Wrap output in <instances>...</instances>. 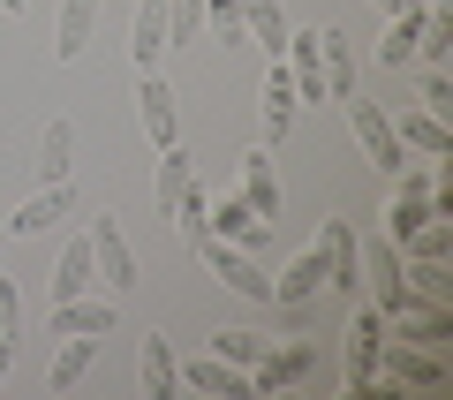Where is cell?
I'll list each match as a JSON object with an SVG mask.
<instances>
[{
	"label": "cell",
	"mask_w": 453,
	"mask_h": 400,
	"mask_svg": "<svg viewBox=\"0 0 453 400\" xmlns=\"http://www.w3.org/2000/svg\"><path fill=\"white\" fill-rule=\"evenodd\" d=\"M196 265H204L226 295H242V303H265V310H273V280H265V265H257L250 250H234V242H211V235H204V242H196Z\"/></svg>",
	"instance_id": "obj_1"
},
{
	"label": "cell",
	"mask_w": 453,
	"mask_h": 400,
	"mask_svg": "<svg viewBox=\"0 0 453 400\" xmlns=\"http://www.w3.org/2000/svg\"><path fill=\"white\" fill-rule=\"evenodd\" d=\"M340 106H348V128H356V144H363V159L378 166V174H401L408 166V151H401V136H393V113L386 106H371V98H340Z\"/></svg>",
	"instance_id": "obj_2"
},
{
	"label": "cell",
	"mask_w": 453,
	"mask_h": 400,
	"mask_svg": "<svg viewBox=\"0 0 453 400\" xmlns=\"http://www.w3.org/2000/svg\"><path fill=\"white\" fill-rule=\"evenodd\" d=\"M310 370H318V348H310V333H295L288 348H273V340H265V355L250 363V393H295Z\"/></svg>",
	"instance_id": "obj_3"
},
{
	"label": "cell",
	"mask_w": 453,
	"mask_h": 400,
	"mask_svg": "<svg viewBox=\"0 0 453 400\" xmlns=\"http://www.w3.org/2000/svg\"><path fill=\"white\" fill-rule=\"evenodd\" d=\"M91 265H98V280H106L113 295L121 288H136V250H129V235H121V219L113 212H91Z\"/></svg>",
	"instance_id": "obj_4"
},
{
	"label": "cell",
	"mask_w": 453,
	"mask_h": 400,
	"mask_svg": "<svg viewBox=\"0 0 453 400\" xmlns=\"http://www.w3.org/2000/svg\"><path fill=\"white\" fill-rule=\"evenodd\" d=\"M68 212H76V189H68V181H38V189L23 196V204L8 212V219H0V227H8V235H16V242H31V235H46L53 219H68Z\"/></svg>",
	"instance_id": "obj_5"
},
{
	"label": "cell",
	"mask_w": 453,
	"mask_h": 400,
	"mask_svg": "<svg viewBox=\"0 0 453 400\" xmlns=\"http://www.w3.org/2000/svg\"><path fill=\"white\" fill-rule=\"evenodd\" d=\"M318 257H325V288H333V295L363 288V257H356V227H348V219H325L318 227Z\"/></svg>",
	"instance_id": "obj_6"
},
{
	"label": "cell",
	"mask_w": 453,
	"mask_h": 400,
	"mask_svg": "<svg viewBox=\"0 0 453 400\" xmlns=\"http://www.w3.org/2000/svg\"><path fill=\"white\" fill-rule=\"evenodd\" d=\"M378 355H386V318L378 310H363L356 325H348V393H371V378H378Z\"/></svg>",
	"instance_id": "obj_7"
},
{
	"label": "cell",
	"mask_w": 453,
	"mask_h": 400,
	"mask_svg": "<svg viewBox=\"0 0 453 400\" xmlns=\"http://www.w3.org/2000/svg\"><path fill=\"white\" fill-rule=\"evenodd\" d=\"M136 121H144L151 151L181 144V121H174V91H166V76H159V68H144V83H136Z\"/></svg>",
	"instance_id": "obj_8"
},
{
	"label": "cell",
	"mask_w": 453,
	"mask_h": 400,
	"mask_svg": "<svg viewBox=\"0 0 453 400\" xmlns=\"http://www.w3.org/2000/svg\"><path fill=\"white\" fill-rule=\"evenodd\" d=\"M204 235H211V242H234V250H250V257H257L273 227H265L257 212L242 204V196H219V204H204Z\"/></svg>",
	"instance_id": "obj_9"
},
{
	"label": "cell",
	"mask_w": 453,
	"mask_h": 400,
	"mask_svg": "<svg viewBox=\"0 0 453 400\" xmlns=\"http://www.w3.org/2000/svg\"><path fill=\"white\" fill-rule=\"evenodd\" d=\"M91 363H98V333H61V348L46 363V393H76L91 378Z\"/></svg>",
	"instance_id": "obj_10"
},
{
	"label": "cell",
	"mask_w": 453,
	"mask_h": 400,
	"mask_svg": "<svg viewBox=\"0 0 453 400\" xmlns=\"http://www.w3.org/2000/svg\"><path fill=\"white\" fill-rule=\"evenodd\" d=\"M174 385H181V393L242 400V393H250V370H234V363H219V355H204V363H174Z\"/></svg>",
	"instance_id": "obj_11"
},
{
	"label": "cell",
	"mask_w": 453,
	"mask_h": 400,
	"mask_svg": "<svg viewBox=\"0 0 453 400\" xmlns=\"http://www.w3.org/2000/svg\"><path fill=\"white\" fill-rule=\"evenodd\" d=\"M393 340H401V348H431V355H446V340H453L446 303H416V310H401V318H393Z\"/></svg>",
	"instance_id": "obj_12"
},
{
	"label": "cell",
	"mask_w": 453,
	"mask_h": 400,
	"mask_svg": "<svg viewBox=\"0 0 453 400\" xmlns=\"http://www.w3.org/2000/svg\"><path fill=\"white\" fill-rule=\"evenodd\" d=\"M68 166H76V121H68V113H53V121L38 128L31 174H38V181H68Z\"/></svg>",
	"instance_id": "obj_13"
},
{
	"label": "cell",
	"mask_w": 453,
	"mask_h": 400,
	"mask_svg": "<svg viewBox=\"0 0 453 400\" xmlns=\"http://www.w3.org/2000/svg\"><path fill=\"white\" fill-rule=\"evenodd\" d=\"M234 196H242V204L257 212L265 227L280 219V174H273V151H242V189H234Z\"/></svg>",
	"instance_id": "obj_14"
},
{
	"label": "cell",
	"mask_w": 453,
	"mask_h": 400,
	"mask_svg": "<svg viewBox=\"0 0 453 400\" xmlns=\"http://www.w3.org/2000/svg\"><path fill=\"white\" fill-rule=\"evenodd\" d=\"M393 136H401V151H416V159H446V151H453L446 121H438V113H423V106L393 113Z\"/></svg>",
	"instance_id": "obj_15"
},
{
	"label": "cell",
	"mask_w": 453,
	"mask_h": 400,
	"mask_svg": "<svg viewBox=\"0 0 453 400\" xmlns=\"http://www.w3.org/2000/svg\"><path fill=\"white\" fill-rule=\"evenodd\" d=\"M53 340H61V333H98V340H106L113 333V325H121V310H113V303H91V295H68V303H53Z\"/></svg>",
	"instance_id": "obj_16"
},
{
	"label": "cell",
	"mask_w": 453,
	"mask_h": 400,
	"mask_svg": "<svg viewBox=\"0 0 453 400\" xmlns=\"http://www.w3.org/2000/svg\"><path fill=\"white\" fill-rule=\"evenodd\" d=\"M159 53H166V0H136V23H129V61H136V76L159 68Z\"/></svg>",
	"instance_id": "obj_17"
},
{
	"label": "cell",
	"mask_w": 453,
	"mask_h": 400,
	"mask_svg": "<svg viewBox=\"0 0 453 400\" xmlns=\"http://www.w3.org/2000/svg\"><path fill=\"white\" fill-rule=\"evenodd\" d=\"M257 121H265V144H280L295 128V83H288V61H273V76H265L257 91Z\"/></svg>",
	"instance_id": "obj_18"
},
{
	"label": "cell",
	"mask_w": 453,
	"mask_h": 400,
	"mask_svg": "<svg viewBox=\"0 0 453 400\" xmlns=\"http://www.w3.org/2000/svg\"><path fill=\"white\" fill-rule=\"evenodd\" d=\"M181 196H196V166H189V151H181V144H166L159 166H151V204L174 212Z\"/></svg>",
	"instance_id": "obj_19"
},
{
	"label": "cell",
	"mask_w": 453,
	"mask_h": 400,
	"mask_svg": "<svg viewBox=\"0 0 453 400\" xmlns=\"http://www.w3.org/2000/svg\"><path fill=\"white\" fill-rule=\"evenodd\" d=\"M318 68H325V98H356V46H348V31L318 38Z\"/></svg>",
	"instance_id": "obj_20"
},
{
	"label": "cell",
	"mask_w": 453,
	"mask_h": 400,
	"mask_svg": "<svg viewBox=\"0 0 453 400\" xmlns=\"http://www.w3.org/2000/svg\"><path fill=\"white\" fill-rule=\"evenodd\" d=\"M136 378H144L151 400L181 393V385H174V340H166V333H144V348H136Z\"/></svg>",
	"instance_id": "obj_21"
},
{
	"label": "cell",
	"mask_w": 453,
	"mask_h": 400,
	"mask_svg": "<svg viewBox=\"0 0 453 400\" xmlns=\"http://www.w3.org/2000/svg\"><path fill=\"white\" fill-rule=\"evenodd\" d=\"M91 23H98V0H61V38H53V61H83V53H91Z\"/></svg>",
	"instance_id": "obj_22"
},
{
	"label": "cell",
	"mask_w": 453,
	"mask_h": 400,
	"mask_svg": "<svg viewBox=\"0 0 453 400\" xmlns=\"http://www.w3.org/2000/svg\"><path fill=\"white\" fill-rule=\"evenodd\" d=\"M91 280H98V265H91V242H68L61 250V265H53V303H68V295H91Z\"/></svg>",
	"instance_id": "obj_23"
},
{
	"label": "cell",
	"mask_w": 453,
	"mask_h": 400,
	"mask_svg": "<svg viewBox=\"0 0 453 400\" xmlns=\"http://www.w3.org/2000/svg\"><path fill=\"white\" fill-rule=\"evenodd\" d=\"M416 38H423V8H408V16H386L378 61H386V68H408V61H416Z\"/></svg>",
	"instance_id": "obj_24"
},
{
	"label": "cell",
	"mask_w": 453,
	"mask_h": 400,
	"mask_svg": "<svg viewBox=\"0 0 453 400\" xmlns=\"http://www.w3.org/2000/svg\"><path fill=\"white\" fill-rule=\"evenodd\" d=\"M416 61H431V68H446V61H453V8H423Z\"/></svg>",
	"instance_id": "obj_25"
},
{
	"label": "cell",
	"mask_w": 453,
	"mask_h": 400,
	"mask_svg": "<svg viewBox=\"0 0 453 400\" xmlns=\"http://www.w3.org/2000/svg\"><path fill=\"white\" fill-rule=\"evenodd\" d=\"M356 257H363V280H371V288H393V280H401V250H393L386 235H378V242H356Z\"/></svg>",
	"instance_id": "obj_26"
},
{
	"label": "cell",
	"mask_w": 453,
	"mask_h": 400,
	"mask_svg": "<svg viewBox=\"0 0 453 400\" xmlns=\"http://www.w3.org/2000/svg\"><path fill=\"white\" fill-rule=\"evenodd\" d=\"M204 38V0H166V46H196Z\"/></svg>",
	"instance_id": "obj_27"
},
{
	"label": "cell",
	"mask_w": 453,
	"mask_h": 400,
	"mask_svg": "<svg viewBox=\"0 0 453 400\" xmlns=\"http://www.w3.org/2000/svg\"><path fill=\"white\" fill-rule=\"evenodd\" d=\"M211 355H219V363H234V370H250V363L265 355V340L242 333V325H226V333H211Z\"/></svg>",
	"instance_id": "obj_28"
},
{
	"label": "cell",
	"mask_w": 453,
	"mask_h": 400,
	"mask_svg": "<svg viewBox=\"0 0 453 400\" xmlns=\"http://www.w3.org/2000/svg\"><path fill=\"white\" fill-rule=\"evenodd\" d=\"M204 38L242 46V0H204Z\"/></svg>",
	"instance_id": "obj_29"
},
{
	"label": "cell",
	"mask_w": 453,
	"mask_h": 400,
	"mask_svg": "<svg viewBox=\"0 0 453 400\" xmlns=\"http://www.w3.org/2000/svg\"><path fill=\"white\" fill-rule=\"evenodd\" d=\"M408 257H453V227H446V219H431L416 242H408Z\"/></svg>",
	"instance_id": "obj_30"
},
{
	"label": "cell",
	"mask_w": 453,
	"mask_h": 400,
	"mask_svg": "<svg viewBox=\"0 0 453 400\" xmlns=\"http://www.w3.org/2000/svg\"><path fill=\"white\" fill-rule=\"evenodd\" d=\"M446 106H453V83H446V68H431V76H423V113L446 121Z\"/></svg>",
	"instance_id": "obj_31"
},
{
	"label": "cell",
	"mask_w": 453,
	"mask_h": 400,
	"mask_svg": "<svg viewBox=\"0 0 453 400\" xmlns=\"http://www.w3.org/2000/svg\"><path fill=\"white\" fill-rule=\"evenodd\" d=\"M16 310H23V295H16V280L0 273V340H16Z\"/></svg>",
	"instance_id": "obj_32"
},
{
	"label": "cell",
	"mask_w": 453,
	"mask_h": 400,
	"mask_svg": "<svg viewBox=\"0 0 453 400\" xmlns=\"http://www.w3.org/2000/svg\"><path fill=\"white\" fill-rule=\"evenodd\" d=\"M408 8H423V0H378V16H408Z\"/></svg>",
	"instance_id": "obj_33"
},
{
	"label": "cell",
	"mask_w": 453,
	"mask_h": 400,
	"mask_svg": "<svg viewBox=\"0 0 453 400\" xmlns=\"http://www.w3.org/2000/svg\"><path fill=\"white\" fill-rule=\"evenodd\" d=\"M8 370H16V340H0V385H8Z\"/></svg>",
	"instance_id": "obj_34"
},
{
	"label": "cell",
	"mask_w": 453,
	"mask_h": 400,
	"mask_svg": "<svg viewBox=\"0 0 453 400\" xmlns=\"http://www.w3.org/2000/svg\"><path fill=\"white\" fill-rule=\"evenodd\" d=\"M23 8H31V0H0V16H23Z\"/></svg>",
	"instance_id": "obj_35"
}]
</instances>
